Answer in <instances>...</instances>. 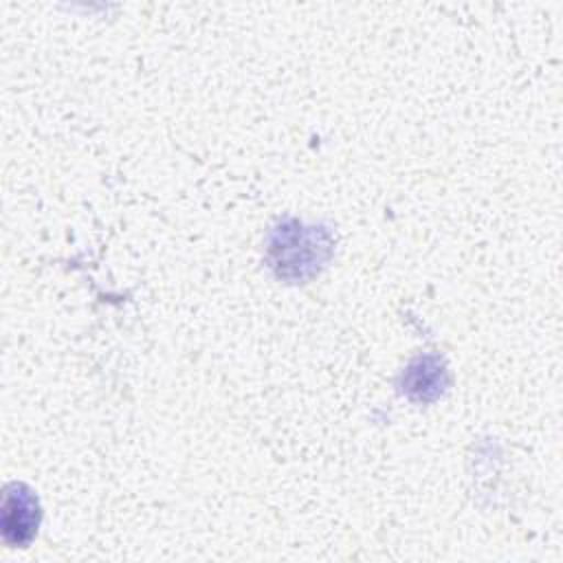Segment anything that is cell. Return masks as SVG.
I'll return each mask as SVG.
<instances>
[{"instance_id": "obj_2", "label": "cell", "mask_w": 563, "mask_h": 563, "mask_svg": "<svg viewBox=\"0 0 563 563\" xmlns=\"http://www.w3.org/2000/svg\"><path fill=\"white\" fill-rule=\"evenodd\" d=\"M40 506L37 497L24 484H9L4 488L2 534L11 545H26L37 532Z\"/></svg>"}, {"instance_id": "obj_1", "label": "cell", "mask_w": 563, "mask_h": 563, "mask_svg": "<svg viewBox=\"0 0 563 563\" xmlns=\"http://www.w3.org/2000/svg\"><path fill=\"white\" fill-rule=\"evenodd\" d=\"M297 253L303 268L314 271V264L319 266L328 255V242H323L314 229H303L299 224L277 229L275 240L271 242V255H275L273 266L279 268V275L286 277L288 268H295Z\"/></svg>"}]
</instances>
